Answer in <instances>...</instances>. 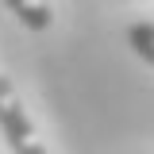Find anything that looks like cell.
Listing matches in <instances>:
<instances>
[{"instance_id": "3957f363", "label": "cell", "mask_w": 154, "mask_h": 154, "mask_svg": "<svg viewBox=\"0 0 154 154\" xmlns=\"http://www.w3.org/2000/svg\"><path fill=\"white\" fill-rule=\"evenodd\" d=\"M127 46L146 66H154V23H131L127 27Z\"/></svg>"}, {"instance_id": "7a4b0ae2", "label": "cell", "mask_w": 154, "mask_h": 154, "mask_svg": "<svg viewBox=\"0 0 154 154\" xmlns=\"http://www.w3.org/2000/svg\"><path fill=\"white\" fill-rule=\"evenodd\" d=\"M4 4H8V8L19 16V23L31 27V31H46L50 19H54V12H50L46 0H4Z\"/></svg>"}, {"instance_id": "6da1fadb", "label": "cell", "mask_w": 154, "mask_h": 154, "mask_svg": "<svg viewBox=\"0 0 154 154\" xmlns=\"http://www.w3.org/2000/svg\"><path fill=\"white\" fill-rule=\"evenodd\" d=\"M0 131L16 154H46V146L35 139V123L27 119V108L8 77H0Z\"/></svg>"}]
</instances>
